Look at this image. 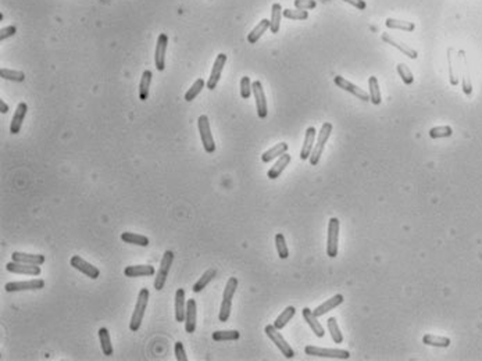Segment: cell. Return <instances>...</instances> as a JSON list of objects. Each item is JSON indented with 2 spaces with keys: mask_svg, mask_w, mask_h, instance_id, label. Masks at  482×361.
<instances>
[{
  "mask_svg": "<svg viewBox=\"0 0 482 361\" xmlns=\"http://www.w3.org/2000/svg\"><path fill=\"white\" fill-rule=\"evenodd\" d=\"M342 303H343V296H342V294H335L334 298H331V299L324 302V303L318 306V307H315L314 314L317 317H321L324 314H327L328 312L336 308V307L342 304Z\"/></svg>",
  "mask_w": 482,
  "mask_h": 361,
  "instance_id": "25",
  "label": "cell"
},
{
  "mask_svg": "<svg viewBox=\"0 0 482 361\" xmlns=\"http://www.w3.org/2000/svg\"><path fill=\"white\" fill-rule=\"evenodd\" d=\"M121 239H123L125 243H130V244H136V246H142V248L149 246L148 236L139 235V234H134V232H123V234H121Z\"/></svg>",
  "mask_w": 482,
  "mask_h": 361,
  "instance_id": "31",
  "label": "cell"
},
{
  "mask_svg": "<svg viewBox=\"0 0 482 361\" xmlns=\"http://www.w3.org/2000/svg\"><path fill=\"white\" fill-rule=\"evenodd\" d=\"M385 25L390 30H400V31L406 32H413L415 30L414 22H408V21H402V20L396 18H386L385 20Z\"/></svg>",
  "mask_w": 482,
  "mask_h": 361,
  "instance_id": "34",
  "label": "cell"
},
{
  "mask_svg": "<svg viewBox=\"0 0 482 361\" xmlns=\"http://www.w3.org/2000/svg\"><path fill=\"white\" fill-rule=\"evenodd\" d=\"M282 7L279 3H274L271 7V20H270V30L272 34H278L281 26V18H282Z\"/></svg>",
  "mask_w": 482,
  "mask_h": 361,
  "instance_id": "30",
  "label": "cell"
},
{
  "mask_svg": "<svg viewBox=\"0 0 482 361\" xmlns=\"http://www.w3.org/2000/svg\"><path fill=\"white\" fill-rule=\"evenodd\" d=\"M99 339H100V346H102V352L105 353V356H113L114 349H113L112 340H110V334L107 328H100L99 330Z\"/></svg>",
  "mask_w": 482,
  "mask_h": 361,
  "instance_id": "35",
  "label": "cell"
},
{
  "mask_svg": "<svg viewBox=\"0 0 482 361\" xmlns=\"http://www.w3.org/2000/svg\"><path fill=\"white\" fill-rule=\"evenodd\" d=\"M217 276V270L216 268H209L207 271H204V274L199 278V280L193 285V288H192V290L195 293H200L202 290H203L204 288L207 286L209 284H210L211 280H214Z\"/></svg>",
  "mask_w": 482,
  "mask_h": 361,
  "instance_id": "28",
  "label": "cell"
},
{
  "mask_svg": "<svg viewBox=\"0 0 482 361\" xmlns=\"http://www.w3.org/2000/svg\"><path fill=\"white\" fill-rule=\"evenodd\" d=\"M252 89H253L254 99H256V107H257V116L260 118H266L268 114V108H267V100L264 89H263V84L260 81H254L252 84Z\"/></svg>",
  "mask_w": 482,
  "mask_h": 361,
  "instance_id": "11",
  "label": "cell"
},
{
  "mask_svg": "<svg viewBox=\"0 0 482 361\" xmlns=\"http://www.w3.org/2000/svg\"><path fill=\"white\" fill-rule=\"evenodd\" d=\"M241 338L239 330H216L213 334V339L216 342H225V340H238Z\"/></svg>",
  "mask_w": 482,
  "mask_h": 361,
  "instance_id": "38",
  "label": "cell"
},
{
  "mask_svg": "<svg viewBox=\"0 0 482 361\" xmlns=\"http://www.w3.org/2000/svg\"><path fill=\"white\" fill-rule=\"evenodd\" d=\"M149 289L143 288L141 289V292L138 294V300H136L135 308H134V312H132V317H131V322H130V330L132 332H136L139 330L141 325H142L143 317H145V312L148 308V303H149Z\"/></svg>",
  "mask_w": 482,
  "mask_h": 361,
  "instance_id": "1",
  "label": "cell"
},
{
  "mask_svg": "<svg viewBox=\"0 0 482 361\" xmlns=\"http://www.w3.org/2000/svg\"><path fill=\"white\" fill-rule=\"evenodd\" d=\"M327 326H328V330H329V334H331L332 340H334L336 344H339V343L343 342V335H342V332H340V328H339V325H338L336 318L335 317L328 318Z\"/></svg>",
  "mask_w": 482,
  "mask_h": 361,
  "instance_id": "37",
  "label": "cell"
},
{
  "mask_svg": "<svg viewBox=\"0 0 482 361\" xmlns=\"http://www.w3.org/2000/svg\"><path fill=\"white\" fill-rule=\"evenodd\" d=\"M12 260L17 262H25V264L42 266L46 258L44 254H30V253H23V252H14L12 254Z\"/></svg>",
  "mask_w": 482,
  "mask_h": 361,
  "instance_id": "23",
  "label": "cell"
},
{
  "mask_svg": "<svg viewBox=\"0 0 482 361\" xmlns=\"http://www.w3.org/2000/svg\"><path fill=\"white\" fill-rule=\"evenodd\" d=\"M168 46V36L166 34H160L157 38V44H156L155 52V62L156 68L159 71H164L166 68V52Z\"/></svg>",
  "mask_w": 482,
  "mask_h": 361,
  "instance_id": "13",
  "label": "cell"
},
{
  "mask_svg": "<svg viewBox=\"0 0 482 361\" xmlns=\"http://www.w3.org/2000/svg\"><path fill=\"white\" fill-rule=\"evenodd\" d=\"M304 353L307 356H313V357L339 358V360H347L350 357V353L347 350L328 349V348H317V346H306Z\"/></svg>",
  "mask_w": 482,
  "mask_h": 361,
  "instance_id": "6",
  "label": "cell"
},
{
  "mask_svg": "<svg viewBox=\"0 0 482 361\" xmlns=\"http://www.w3.org/2000/svg\"><path fill=\"white\" fill-rule=\"evenodd\" d=\"M332 132V124L331 122H324L321 126V130L318 132V136H317V142L314 144V149L311 152V156L309 157L310 164L311 166H317L320 158H321L322 152H324V148L327 144L328 139H329V135Z\"/></svg>",
  "mask_w": 482,
  "mask_h": 361,
  "instance_id": "2",
  "label": "cell"
},
{
  "mask_svg": "<svg viewBox=\"0 0 482 361\" xmlns=\"http://www.w3.org/2000/svg\"><path fill=\"white\" fill-rule=\"evenodd\" d=\"M334 82L336 86H339L340 89H343V90H346L349 94H352L353 96H356L359 100H363V102H368V100H370V94L364 92L363 89H360L357 85H354V84H352L350 81L345 80L343 76L336 75L334 78Z\"/></svg>",
  "mask_w": 482,
  "mask_h": 361,
  "instance_id": "10",
  "label": "cell"
},
{
  "mask_svg": "<svg viewBox=\"0 0 482 361\" xmlns=\"http://www.w3.org/2000/svg\"><path fill=\"white\" fill-rule=\"evenodd\" d=\"M252 82H250V78L249 76H242L241 80V96L242 99H249L252 96Z\"/></svg>",
  "mask_w": 482,
  "mask_h": 361,
  "instance_id": "46",
  "label": "cell"
},
{
  "mask_svg": "<svg viewBox=\"0 0 482 361\" xmlns=\"http://www.w3.org/2000/svg\"><path fill=\"white\" fill-rule=\"evenodd\" d=\"M155 274V267L142 264V266H130L124 270V275L127 278H136V276H152Z\"/></svg>",
  "mask_w": 482,
  "mask_h": 361,
  "instance_id": "22",
  "label": "cell"
},
{
  "mask_svg": "<svg viewBox=\"0 0 482 361\" xmlns=\"http://www.w3.org/2000/svg\"><path fill=\"white\" fill-rule=\"evenodd\" d=\"M368 88H370V102L372 104H381L382 98H381V90H379V85H378L377 76H370L368 78Z\"/></svg>",
  "mask_w": 482,
  "mask_h": 361,
  "instance_id": "36",
  "label": "cell"
},
{
  "mask_svg": "<svg viewBox=\"0 0 482 361\" xmlns=\"http://www.w3.org/2000/svg\"><path fill=\"white\" fill-rule=\"evenodd\" d=\"M340 222L338 218H331L328 222L327 234V256L335 258L338 256V244H339Z\"/></svg>",
  "mask_w": 482,
  "mask_h": 361,
  "instance_id": "3",
  "label": "cell"
},
{
  "mask_svg": "<svg viewBox=\"0 0 482 361\" xmlns=\"http://www.w3.org/2000/svg\"><path fill=\"white\" fill-rule=\"evenodd\" d=\"M152 71L150 70H145L139 82V99L146 100L149 98V89H150V84H152Z\"/></svg>",
  "mask_w": 482,
  "mask_h": 361,
  "instance_id": "33",
  "label": "cell"
},
{
  "mask_svg": "<svg viewBox=\"0 0 482 361\" xmlns=\"http://www.w3.org/2000/svg\"><path fill=\"white\" fill-rule=\"evenodd\" d=\"M315 135H317V131H315L314 126H309V128L306 130L304 142H303L302 150H300V158H302V160H307V158L311 156V152L314 149Z\"/></svg>",
  "mask_w": 482,
  "mask_h": 361,
  "instance_id": "19",
  "label": "cell"
},
{
  "mask_svg": "<svg viewBox=\"0 0 482 361\" xmlns=\"http://www.w3.org/2000/svg\"><path fill=\"white\" fill-rule=\"evenodd\" d=\"M198 126H199V134H200V139H202V144H203L204 150L207 153H214L216 150V144H214V139H213V135H211V130H210V122H209V117L207 116H200L198 120Z\"/></svg>",
  "mask_w": 482,
  "mask_h": 361,
  "instance_id": "7",
  "label": "cell"
},
{
  "mask_svg": "<svg viewBox=\"0 0 482 361\" xmlns=\"http://www.w3.org/2000/svg\"><path fill=\"white\" fill-rule=\"evenodd\" d=\"M302 314H303V318H304V321L309 324L311 330L314 332L315 336L322 338L324 335H325V330H324V328H322V325L318 322V317L315 316L314 312H311L309 307H304V308L302 310Z\"/></svg>",
  "mask_w": 482,
  "mask_h": 361,
  "instance_id": "20",
  "label": "cell"
},
{
  "mask_svg": "<svg viewBox=\"0 0 482 361\" xmlns=\"http://www.w3.org/2000/svg\"><path fill=\"white\" fill-rule=\"evenodd\" d=\"M45 288V280L35 278L30 280H17V282H7L5 285V290L9 293L24 292V290H39Z\"/></svg>",
  "mask_w": 482,
  "mask_h": 361,
  "instance_id": "8",
  "label": "cell"
},
{
  "mask_svg": "<svg viewBox=\"0 0 482 361\" xmlns=\"http://www.w3.org/2000/svg\"><path fill=\"white\" fill-rule=\"evenodd\" d=\"M288 144H285V142H281V144H275L274 148H271L270 150H267V152H264L263 153V156H261V162H272L274 158H277V157H281L282 154H285L286 152H288Z\"/></svg>",
  "mask_w": 482,
  "mask_h": 361,
  "instance_id": "26",
  "label": "cell"
},
{
  "mask_svg": "<svg viewBox=\"0 0 482 361\" xmlns=\"http://www.w3.org/2000/svg\"><path fill=\"white\" fill-rule=\"evenodd\" d=\"M343 2H346V3H349V4H352L353 7H356V8H359V10H364L365 7H367L364 0H343Z\"/></svg>",
  "mask_w": 482,
  "mask_h": 361,
  "instance_id": "51",
  "label": "cell"
},
{
  "mask_svg": "<svg viewBox=\"0 0 482 361\" xmlns=\"http://www.w3.org/2000/svg\"><path fill=\"white\" fill-rule=\"evenodd\" d=\"M70 264H71V267H74L77 271L87 275L88 278H91V280H98L99 278V268L95 267L93 264L88 262L87 260H84L81 256H73L71 260H70Z\"/></svg>",
  "mask_w": 482,
  "mask_h": 361,
  "instance_id": "9",
  "label": "cell"
},
{
  "mask_svg": "<svg viewBox=\"0 0 482 361\" xmlns=\"http://www.w3.org/2000/svg\"><path fill=\"white\" fill-rule=\"evenodd\" d=\"M225 62H227V54L220 53V54L216 57V62H214V66H213V70H211L210 78L206 82V86H207L209 90L216 89L217 84H218L220 78H221V72H223Z\"/></svg>",
  "mask_w": 482,
  "mask_h": 361,
  "instance_id": "12",
  "label": "cell"
},
{
  "mask_svg": "<svg viewBox=\"0 0 482 361\" xmlns=\"http://www.w3.org/2000/svg\"><path fill=\"white\" fill-rule=\"evenodd\" d=\"M264 330H266L267 336L271 339V342L281 350V353H282L286 358H293V357H295L293 349L288 344V342L285 340V338L282 336V334L279 332V330H277V328L274 326V324L267 325Z\"/></svg>",
  "mask_w": 482,
  "mask_h": 361,
  "instance_id": "4",
  "label": "cell"
},
{
  "mask_svg": "<svg viewBox=\"0 0 482 361\" xmlns=\"http://www.w3.org/2000/svg\"><path fill=\"white\" fill-rule=\"evenodd\" d=\"M268 28H270V20L263 18L259 24L256 25L253 30L250 31V34L247 35V42L250 44H254L259 40L260 38L263 36V34H264Z\"/></svg>",
  "mask_w": 482,
  "mask_h": 361,
  "instance_id": "27",
  "label": "cell"
},
{
  "mask_svg": "<svg viewBox=\"0 0 482 361\" xmlns=\"http://www.w3.org/2000/svg\"><path fill=\"white\" fill-rule=\"evenodd\" d=\"M204 86H206V82H204V80H202V78L196 80V81L193 82V85L188 89V92L185 94L186 102H192V100L195 99V98H196V96L203 90Z\"/></svg>",
  "mask_w": 482,
  "mask_h": 361,
  "instance_id": "41",
  "label": "cell"
},
{
  "mask_svg": "<svg viewBox=\"0 0 482 361\" xmlns=\"http://www.w3.org/2000/svg\"><path fill=\"white\" fill-rule=\"evenodd\" d=\"M275 246H277V252H278L279 258H288L289 257V250H288V246H286V240H285V236L282 234H277L275 235Z\"/></svg>",
  "mask_w": 482,
  "mask_h": 361,
  "instance_id": "42",
  "label": "cell"
},
{
  "mask_svg": "<svg viewBox=\"0 0 482 361\" xmlns=\"http://www.w3.org/2000/svg\"><path fill=\"white\" fill-rule=\"evenodd\" d=\"M382 40L385 42V44H390V46H393V48H396V49H399L400 52H402L403 54H406L407 57H410V58H417L418 57V53H417V50L415 49H413V48H410L408 44H403V42H400L399 39H396V38H393L392 35H389V34H382Z\"/></svg>",
  "mask_w": 482,
  "mask_h": 361,
  "instance_id": "17",
  "label": "cell"
},
{
  "mask_svg": "<svg viewBox=\"0 0 482 361\" xmlns=\"http://www.w3.org/2000/svg\"><path fill=\"white\" fill-rule=\"evenodd\" d=\"M196 320H198V307L196 300L189 299L186 303V316H185V330L188 334H193L196 330Z\"/></svg>",
  "mask_w": 482,
  "mask_h": 361,
  "instance_id": "16",
  "label": "cell"
},
{
  "mask_svg": "<svg viewBox=\"0 0 482 361\" xmlns=\"http://www.w3.org/2000/svg\"><path fill=\"white\" fill-rule=\"evenodd\" d=\"M422 343L426 346H433V348H449L450 346V339L446 336H438L432 334H425L422 336Z\"/></svg>",
  "mask_w": 482,
  "mask_h": 361,
  "instance_id": "29",
  "label": "cell"
},
{
  "mask_svg": "<svg viewBox=\"0 0 482 361\" xmlns=\"http://www.w3.org/2000/svg\"><path fill=\"white\" fill-rule=\"evenodd\" d=\"M236 289H238V278L235 276H231L227 282V285L224 288V293H223V300L224 302H232V298L235 294Z\"/></svg>",
  "mask_w": 482,
  "mask_h": 361,
  "instance_id": "40",
  "label": "cell"
},
{
  "mask_svg": "<svg viewBox=\"0 0 482 361\" xmlns=\"http://www.w3.org/2000/svg\"><path fill=\"white\" fill-rule=\"evenodd\" d=\"M453 50L449 49L447 50V62H449V80H450V84L453 86H456L458 84V78H457V72L454 71V64H453V56H451Z\"/></svg>",
  "mask_w": 482,
  "mask_h": 361,
  "instance_id": "47",
  "label": "cell"
},
{
  "mask_svg": "<svg viewBox=\"0 0 482 361\" xmlns=\"http://www.w3.org/2000/svg\"><path fill=\"white\" fill-rule=\"evenodd\" d=\"M7 112H9V106L5 103V100L0 99V112H2V114H6Z\"/></svg>",
  "mask_w": 482,
  "mask_h": 361,
  "instance_id": "52",
  "label": "cell"
},
{
  "mask_svg": "<svg viewBox=\"0 0 482 361\" xmlns=\"http://www.w3.org/2000/svg\"><path fill=\"white\" fill-rule=\"evenodd\" d=\"M396 70H397V74H399V76L402 78V81L404 82L406 85H411V84L414 82V76H413L411 71H410V68H408L406 64H403V62L397 64V66H396Z\"/></svg>",
  "mask_w": 482,
  "mask_h": 361,
  "instance_id": "43",
  "label": "cell"
},
{
  "mask_svg": "<svg viewBox=\"0 0 482 361\" xmlns=\"http://www.w3.org/2000/svg\"><path fill=\"white\" fill-rule=\"evenodd\" d=\"M282 16L288 20H307L309 18V12L307 10H291V8H285L282 12Z\"/></svg>",
  "mask_w": 482,
  "mask_h": 361,
  "instance_id": "45",
  "label": "cell"
},
{
  "mask_svg": "<svg viewBox=\"0 0 482 361\" xmlns=\"http://www.w3.org/2000/svg\"><path fill=\"white\" fill-rule=\"evenodd\" d=\"M295 314H296V308H295L293 306L286 307L284 312H281L278 317H277V320L274 321V326H275L277 330H282V328L286 326V324L291 321L292 318H293Z\"/></svg>",
  "mask_w": 482,
  "mask_h": 361,
  "instance_id": "32",
  "label": "cell"
},
{
  "mask_svg": "<svg viewBox=\"0 0 482 361\" xmlns=\"http://www.w3.org/2000/svg\"><path fill=\"white\" fill-rule=\"evenodd\" d=\"M174 354H175V358L178 361H188L185 348H184L182 342H177L174 344Z\"/></svg>",
  "mask_w": 482,
  "mask_h": 361,
  "instance_id": "48",
  "label": "cell"
},
{
  "mask_svg": "<svg viewBox=\"0 0 482 361\" xmlns=\"http://www.w3.org/2000/svg\"><path fill=\"white\" fill-rule=\"evenodd\" d=\"M0 76L6 81L13 82H23L25 80V74L23 71H17V70H9V68H2L0 70Z\"/></svg>",
  "mask_w": 482,
  "mask_h": 361,
  "instance_id": "39",
  "label": "cell"
},
{
  "mask_svg": "<svg viewBox=\"0 0 482 361\" xmlns=\"http://www.w3.org/2000/svg\"><path fill=\"white\" fill-rule=\"evenodd\" d=\"M289 162H291V156H289L288 153H285V154H282L281 157H278V160L275 162V164L272 166L271 168L268 170L267 176H268L270 180H277L279 175L282 174V171L288 167Z\"/></svg>",
  "mask_w": 482,
  "mask_h": 361,
  "instance_id": "24",
  "label": "cell"
},
{
  "mask_svg": "<svg viewBox=\"0 0 482 361\" xmlns=\"http://www.w3.org/2000/svg\"><path fill=\"white\" fill-rule=\"evenodd\" d=\"M16 32H17V28H16L14 25H9V26H6V28H3V30L0 31V40L3 42L5 39H7V38L14 36V35H16Z\"/></svg>",
  "mask_w": 482,
  "mask_h": 361,
  "instance_id": "50",
  "label": "cell"
},
{
  "mask_svg": "<svg viewBox=\"0 0 482 361\" xmlns=\"http://www.w3.org/2000/svg\"><path fill=\"white\" fill-rule=\"evenodd\" d=\"M27 112H28L27 103L21 102L19 106H17V108H16V112H14V116H13L12 124H10V132H12L13 135H17L20 130H21L23 122H24L25 120V116H27Z\"/></svg>",
  "mask_w": 482,
  "mask_h": 361,
  "instance_id": "18",
  "label": "cell"
},
{
  "mask_svg": "<svg viewBox=\"0 0 482 361\" xmlns=\"http://www.w3.org/2000/svg\"><path fill=\"white\" fill-rule=\"evenodd\" d=\"M186 302L185 290L181 288L175 292V320L177 322H184L186 316Z\"/></svg>",
  "mask_w": 482,
  "mask_h": 361,
  "instance_id": "21",
  "label": "cell"
},
{
  "mask_svg": "<svg viewBox=\"0 0 482 361\" xmlns=\"http://www.w3.org/2000/svg\"><path fill=\"white\" fill-rule=\"evenodd\" d=\"M453 130L449 125H442V126H435L432 130H429V138L432 139H439V138H449L451 136Z\"/></svg>",
  "mask_w": 482,
  "mask_h": 361,
  "instance_id": "44",
  "label": "cell"
},
{
  "mask_svg": "<svg viewBox=\"0 0 482 361\" xmlns=\"http://www.w3.org/2000/svg\"><path fill=\"white\" fill-rule=\"evenodd\" d=\"M174 262V252L171 250H167L164 252L163 254V258L160 262V268L157 271V275H156L155 280V289L156 290H161L164 285H166V280L168 278V272L171 270V266H173Z\"/></svg>",
  "mask_w": 482,
  "mask_h": 361,
  "instance_id": "5",
  "label": "cell"
},
{
  "mask_svg": "<svg viewBox=\"0 0 482 361\" xmlns=\"http://www.w3.org/2000/svg\"><path fill=\"white\" fill-rule=\"evenodd\" d=\"M295 7L299 8V10H311V8H315L317 6V2L315 0H295Z\"/></svg>",
  "mask_w": 482,
  "mask_h": 361,
  "instance_id": "49",
  "label": "cell"
},
{
  "mask_svg": "<svg viewBox=\"0 0 482 361\" xmlns=\"http://www.w3.org/2000/svg\"><path fill=\"white\" fill-rule=\"evenodd\" d=\"M458 60H460V71H461V80H463V92L467 96L472 94V84H471L470 71H468V62L464 50L458 52Z\"/></svg>",
  "mask_w": 482,
  "mask_h": 361,
  "instance_id": "15",
  "label": "cell"
},
{
  "mask_svg": "<svg viewBox=\"0 0 482 361\" xmlns=\"http://www.w3.org/2000/svg\"><path fill=\"white\" fill-rule=\"evenodd\" d=\"M6 270L9 271V272H13V274L32 275V276H38V275H41V272H42V270H41L39 266L25 264V262H7Z\"/></svg>",
  "mask_w": 482,
  "mask_h": 361,
  "instance_id": "14",
  "label": "cell"
}]
</instances>
